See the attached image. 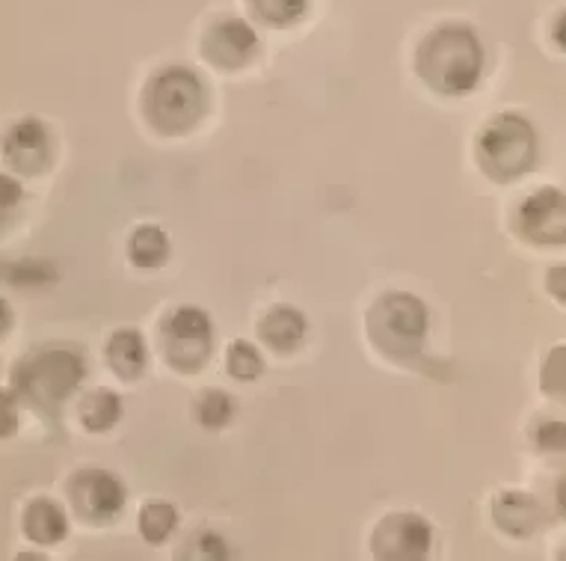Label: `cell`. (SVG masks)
<instances>
[{"label":"cell","mask_w":566,"mask_h":561,"mask_svg":"<svg viewBox=\"0 0 566 561\" xmlns=\"http://www.w3.org/2000/svg\"><path fill=\"white\" fill-rule=\"evenodd\" d=\"M416 69L421 81L439 95L472 93L483 72L481 39L465 24H442L418 45Z\"/></svg>","instance_id":"6da1fadb"},{"label":"cell","mask_w":566,"mask_h":561,"mask_svg":"<svg viewBox=\"0 0 566 561\" xmlns=\"http://www.w3.org/2000/svg\"><path fill=\"white\" fill-rule=\"evenodd\" d=\"M84 374L86 363L77 351L45 347V351L24 356L15 365L12 381H15V395L24 398L30 407L42 413H60V407L77 393Z\"/></svg>","instance_id":"7a4b0ae2"},{"label":"cell","mask_w":566,"mask_h":561,"mask_svg":"<svg viewBox=\"0 0 566 561\" xmlns=\"http://www.w3.org/2000/svg\"><path fill=\"white\" fill-rule=\"evenodd\" d=\"M430 312L424 300L407 291L382 294L368 312V336L374 347L389 360H416L424 347Z\"/></svg>","instance_id":"3957f363"},{"label":"cell","mask_w":566,"mask_h":561,"mask_svg":"<svg viewBox=\"0 0 566 561\" xmlns=\"http://www.w3.org/2000/svg\"><path fill=\"white\" fill-rule=\"evenodd\" d=\"M149 122L167 137H181L193 132L205 113V84L193 69H160L146 90Z\"/></svg>","instance_id":"277c9868"},{"label":"cell","mask_w":566,"mask_h":561,"mask_svg":"<svg viewBox=\"0 0 566 561\" xmlns=\"http://www.w3.org/2000/svg\"><path fill=\"white\" fill-rule=\"evenodd\" d=\"M478 158H481L483 173L492 181H499V185L516 181L537 164L534 125L516 113L492 116L490 125L481 132V141H478Z\"/></svg>","instance_id":"5b68a950"},{"label":"cell","mask_w":566,"mask_h":561,"mask_svg":"<svg viewBox=\"0 0 566 561\" xmlns=\"http://www.w3.org/2000/svg\"><path fill=\"white\" fill-rule=\"evenodd\" d=\"M160 347L169 368L181 374H196L205 368L214 347V324L199 307H178L164 319Z\"/></svg>","instance_id":"8992f818"},{"label":"cell","mask_w":566,"mask_h":561,"mask_svg":"<svg viewBox=\"0 0 566 561\" xmlns=\"http://www.w3.org/2000/svg\"><path fill=\"white\" fill-rule=\"evenodd\" d=\"M433 547V529L421 515L395 511L382 517L371 534V550L380 561H418Z\"/></svg>","instance_id":"52a82bcc"},{"label":"cell","mask_w":566,"mask_h":561,"mask_svg":"<svg viewBox=\"0 0 566 561\" xmlns=\"http://www.w3.org/2000/svg\"><path fill=\"white\" fill-rule=\"evenodd\" d=\"M69 496H72V506L81 520L102 526L122 515L128 490L107 469H81L69 481Z\"/></svg>","instance_id":"ba28073f"},{"label":"cell","mask_w":566,"mask_h":561,"mask_svg":"<svg viewBox=\"0 0 566 561\" xmlns=\"http://www.w3.org/2000/svg\"><path fill=\"white\" fill-rule=\"evenodd\" d=\"M202 51L217 69L238 72V69L250 66L259 54V33L241 19L214 21L205 30Z\"/></svg>","instance_id":"9c48e42d"},{"label":"cell","mask_w":566,"mask_h":561,"mask_svg":"<svg viewBox=\"0 0 566 561\" xmlns=\"http://www.w3.org/2000/svg\"><path fill=\"white\" fill-rule=\"evenodd\" d=\"M566 202L560 187H539L520 208L522 235L534 243L560 247L566 241Z\"/></svg>","instance_id":"30bf717a"},{"label":"cell","mask_w":566,"mask_h":561,"mask_svg":"<svg viewBox=\"0 0 566 561\" xmlns=\"http://www.w3.org/2000/svg\"><path fill=\"white\" fill-rule=\"evenodd\" d=\"M3 158L12 169H19L21 176H39L51 167L54 158V143H51V132L48 125L36 116L15 122L3 141Z\"/></svg>","instance_id":"8fae6325"},{"label":"cell","mask_w":566,"mask_h":561,"mask_svg":"<svg viewBox=\"0 0 566 561\" xmlns=\"http://www.w3.org/2000/svg\"><path fill=\"white\" fill-rule=\"evenodd\" d=\"M306 315H303L297 307H285V303L273 307L268 315L259 321L261 342H264L270 351H276V354H291V351H297V347L303 345V339H306Z\"/></svg>","instance_id":"7c38bea8"},{"label":"cell","mask_w":566,"mask_h":561,"mask_svg":"<svg viewBox=\"0 0 566 561\" xmlns=\"http://www.w3.org/2000/svg\"><path fill=\"white\" fill-rule=\"evenodd\" d=\"M492 520L499 523L502 532L513 534V538H528L543 523V515H539V506L534 496L507 490V494H499L492 499Z\"/></svg>","instance_id":"4fadbf2b"},{"label":"cell","mask_w":566,"mask_h":561,"mask_svg":"<svg viewBox=\"0 0 566 561\" xmlns=\"http://www.w3.org/2000/svg\"><path fill=\"white\" fill-rule=\"evenodd\" d=\"M24 534H28V541L39 543V547H54V543L65 541V534H69L65 508L48 496L33 499L24 511Z\"/></svg>","instance_id":"5bb4252c"},{"label":"cell","mask_w":566,"mask_h":561,"mask_svg":"<svg viewBox=\"0 0 566 561\" xmlns=\"http://www.w3.org/2000/svg\"><path fill=\"white\" fill-rule=\"evenodd\" d=\"M107 363L122 381H137L149 365V347H146L143 333L134 328L116 330L107 342Z\"/></svg>","instance_id":"9a60e30c"},{"label":"cell","mask_w":566,"mask_h":561,"mask_svg":"<svg viewBox=\"0 0 566 561\" xmlns=\"http://www.w3.org/2000/svg\"><path fill=\"white\" fill-rule=\"evenodd\" d=\"M128 256L130 262L143 268V271H155L164 268L169 259V235L160 226L143 224L130 232L128 241Z\"/></svg>","instance_id":"2e32d148"},{"label":"cell","mask_w":566,"mask_h":561,"mask_svg":"<svg viewBox=\"0 0 566 561\" xmlns=\"http://www.w3.org/2000/svg\"><path fill=\"white\" fill-rule=\"evenodd\" d=\"M77 416H81L90 434H104V430H111L122 419V398L113 389H107V386H98V389L84 395Z\"/></svg>","instance_id":"e0dca14e"},{"label":"cell","mask_w":566,"mask_h":561,"mask_svg":"<svg viewBox=\"0 0 566 561\" xmlns=\"http://www.w3.org/2000/svg\"><path fill=\"white\" fill-rule=\"evenodd\" d=\"M139 534L149 543H167L178 526V511L169 502H149L139 511Z\"/></svg>","instance_id":"ac0fdd59"},{"label":"cell","mask_w":566,"mask_h":561,"mask_svg":"<svg viewBox=\"0 0 566 561\" xmlns=\"http://www.w3.org/2000/svg\"><path fill=\"white\" fill-rule=\"evenodd\" d=\"M226 368H229L234 381L252 384V381H259L261 374H264V356L247 339H234L229 351H226Z\"/></svg>","instance_id":"d6986e66"},{"label":"cell","mask_w":566,"mask_h":561,"mask_svg":"<svg viewBox=\"0 0 566 561\" xmlns=\"http://www.w3.org/2000/svg\"><path fill=\"white\" fill-rule=\"evenodd\" d=\"M234 416V398L223 389H205L196 402V419L208 430L226 428Z\"/></svg>","instance_id":"ffe728a7"},{"label":"cell","mask_w":566,"mask_h":561,"mask_svg":"<svg viewBox=\"0 0 566 561\" xmlns=\"http://www.w3.org/2000/svg\"><path fill=\"white\" fill-rule=\"evenodd\" d=\"M252 10L273 28H291L306 15L308 0H252Z\"/></svg>","instance_id":"44dd1931"},{"label":"cell","mask_w":566,"mask_h":561,"mask_svg":"<svg viewBox=\"0 0 566 561\" xmlns=\"http://www.w3.org/2000/svg\"><path fill=\"white\" fill-rule=\"evenodd\" d=\"M21 202V185L19 178L7 176V173H0V229L10 224L12 211L19 208Z\"/></svg>","instance_id":"7402d4cb"},{"label":"cell","mask_w":566,"mask_h":561,"mask_svg":"<svg viewBox=\"0 0 566 561\" xmlns=\"http://www.w3.org/2000/svg\"><path fill=\"white\" fill-rule=\"evenodd\" d=\"M19 430V395L0 389V440L15 437Z\"/></svg>","instance_id":"603a6c76"},{"label":"cell","mask_w":566,"mask_h":561,"mask_svg":"<svg viewBox=\"0 0 566 561\" xmlns=\"http://www.w3.org/2000/svg\"><path fill=\"white\" fill-rule=\"evenodd\" d=\"M190 547H199L196 552H190V555H199V559H226L229 555L223 538L217 532H208V529L196 534V541Z\"/></svg>","instance_id":"cb8c5ba5"},{"label":"cell","mask_w":566,"mask_h":561,"mask_svg":"<svg viewBox=\"0 0 566 561\" xmlns=\"http://www.w3.org/2000/svg\"><path fill=\"white\" fill-rule=\"evenodd\" d=\"M537 443L543 451L564 449V422H546L543 428H537Z\"/></svg>","instance_id":"d4e9b609"},{"label":"cell","mask_w":566,"mask_h":561,"mask_svg":"<svg viewBox=\"0 0 566 561\" xmlns=\"http://www.w3.org/2000/svg\"><path fill=\"white\" fill-rule=\"evenodd\" d=\"M10 328H12V309L7 300L0 298V336H3Z\"/></svg>","instance_id":"484cf974"}]
</instances>
